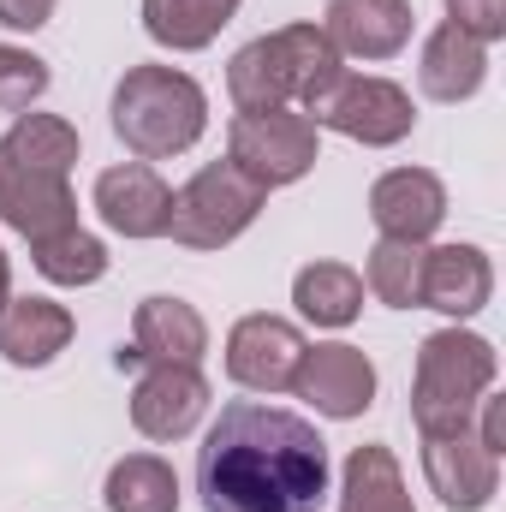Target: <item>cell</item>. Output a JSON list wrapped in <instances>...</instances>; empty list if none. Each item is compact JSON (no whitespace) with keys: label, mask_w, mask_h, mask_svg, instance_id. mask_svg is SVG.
<instances>
[{"label":"cell","mask_w":506,"mask_h":512,"mask_svg":"<svg viewBox=\"0 0 506 512\" xmlns=\"http://www.w3.org/2000/svg\"><path fill=\"white\" fill-rule=\"evenodd\" d=\"M370 221H376L381 239L429 245L435 227L447 221V185L429 167H393L370 185Z\"/></svg>","instance_id":"obj_14"},{"label":"cell","mask_w":506,"mask_h":512,"mask_svg":"<svg viewBox=\"0 0 506 512\" xmlns=\"http://www.w3.org/2000/svg\"><path fill=\"white\" fill-rule=\"evenodd\" d=\"M209 376L197 364H143L131 382V423L143 441H185L209 417Z\"/></svg>","instance_id":"obj_10"},{"label":"cell","mask_w":506,"mask_h":512,"mask_svg":"<svg viewBox=\"0 0 506 512\" xmlns=\"http://www.w3.org/2000/svg\"><path fill=\"white\" fill-rule=\"evenodd\" d=\"M268 191L245 179L233 161H209L197 167L179 191H173V215H167V239L185 251H227L239 233H251L262 215Z\"/></svg>","instance_id":"obj_6"},{"label":"cell","mask_w":506,"mask_h":512,"mask_svg":"<svg viewBox=\"0 0 506 512\" xmlns=\"http://www.w3.org/2000/svg\"><path fill=\"white\" fill-rule=\"evenodd\" d=\"M96 215L108 233L120 239H167V215H173V185L149 167V161H120L96 173Z\"/></svg>","instance_id":"obj_13"},{"label":"cell","mask_w":506,"mask_h":512,"mask_svg":"<svg viewBox=\"0 0 506 512\" xmlns=\"http://www.w3.org/2000/svg\"><path fill=\"white\" fill-rule=\"evenodd\" d=\"M48 84H54V72L42 54L0 42V114H30L48 96Z\"/></svg>","instance_id":"obj_26"},{"label":"cell","mask_w":506,"mask_h":512,"mask_svg":"<svg viewBox=\"0 0 506 512\" xmlns=\"http://www.w3.org/2000/svg\"><path fill=\"white\" fill-rule=\"evenodd\" d=\"M54 6L60 0H0V24L6 30H42L54 18Z\"/></svg>","instance_id":"obj_29"},{"label":"cell","mask_w":506,"mask_h":512,"mask_svg":"<svg viewBox=\"0 0 506 512\" xmlns=\"http://www.w3.org/2000/svg\"><path fill=\"white\" fill-rule=\"evenodd\" d=\"M340 512H417L405 495V471L393 459V447L364 441L346 453V471H340Z\"/></svg>","instance_id":"obj_21"},{"label":"cell","mask_w":506,"mask_h":512,"mask_svg":"<svg viewBox=\"0 0 506 512\" xmlns=\"http://www.w3.org/2000/svg\"><path fill=\"white\" fill-rule=\"evenodd\" d=\"M239 6L245 0H143V30L173 54H197L233 24Z\"/></svg>","instance_id":"obj_22"},{"label":"cell","mask_w":506,"mask_h":512,"mask_svg":"<svg viewBox=\"0 0 506 512\" xmlns=\"http://www.w3.org/2000/svg\"><path fill=\"white\" fill-rule=\"evenodd\" d=\"M72 167H78V126L72 120L12 114V131L0 137V221L12 233H24L30 245L78 227Z\"/></svg>","instance_id":"obj_2"},{"label":"cell","mask_w":506,"mask_h":512,"mask_svg":"<svg viewBox=\"0 0 506 512\" xmlns=\"http://www.w3.org/2000/svg\"><path fill=\"white\" fill-rule=\"evenodd\" d=\"M114 137L137 161H173L209 131V96L179 66H131L114 84Z\"/></svg>","instance_id":"obj_4"},{"label":"cell","mask_w":506,"mask_h":512,"mask_svg":"<svg viewBox=\"0 0 506 512\" xmlns=\"http://www.w3.org/2000/svg\"><path fill=\"white\" fill-rule=\"evenodd\" d=\"M102 501H108V512H179V477L155 453H126V459H114Z\"/></svg>","instance_id":"obj_23"},{"label":"cell","mask_w":506,"mask_h":512,"mask_svg":"<svg viewBox=\"0 0 506 512\" xmlns=\"http://www.w3.org/2000/svg\"><path fill=\"white\" fill-rule=\"evenodd\" d=\"M423 251L429 245H411V239H376V251L364 262V292H376L381 304H393V310H417Z\"/></svg>","instance_id":"obj_25"},{"label":"cell","mask_w":506,"mask_h":512,"mask_svg":"<svg viewBox=\"0 0 506 512\" xmlns=\"http://www.w3.org/2000/svg\"><path fill=\"white\" fill-rule=\"evenodd\" d=\"M340 78H346V54L328 42L322 24H280L227 60V96L239 114L298 108L310 126L322 102L340 90Z\"/></svg>","instance_id":"obj_3"},{"label":"cell","mask_w":506,"mask_h":512,"mask_svg":"<svg viewBox=\"0 0 506 512\" xmlns=\"http://www.w3.org/2000/svg\"><path fill=\"white\" fill-rule=\"evenodd\" d=\"M12 298V262H6V251H0V304Z\"/></svg>","instance_id":"obj_30"},{"label":"cell","mask_w":506,"mask_h":512,"mask_svg":"<svg viewBox=\"0 0 506 512\" xmlns=\"http://www.w3.org/2000/svg\"><path fill=\"white\" fill-rule=\"evenodd\" d=\"M304 364V334L286 316H239L227 334V376L245 393H292V376Z\"/></svg>","instance_id":"obj_12"},{"label":"cell","mask_w":506,"mask_h":512,"mask_svg":"<svg viewBox=\"0 0 506 512\" xmlns=\"http://www.w3.org/2000/svg\"><path fill=\"white\" fill-rule=\"evenodd\" d=\"M30 256H36V274L54 280V286H96L108 274V245L96 233H84V227H66V233L36 239Z\"/></svg>","instance_id":"obj_24"},{"label":"cell","mask_w":506,"mask_h":512,"mask_svg":"<svg viewBox=\"0 0 506 512\" xmlns=\"http://www.w3.org/2000/svg\"><path fill=\"white\" fill-rule=\"evenodd\" d=\"M447 24L471 30L477 42H501L506 36V0H447Z\"/></svg>","instance_id":"obj_27"},{"label":"cell","mask_w":506,"mask_h":512,"mask_svg":"<svg viewBox=\"0 0 506 512\" xmlns=\"http://www.w3.org/2000/svg\"><path fill=\"white\" fill-rule=\"evenodd\" d=\"M316 126L340 131V137H352V143H364V149H393V143L411 137L417 108H411V96H405L393 78H358V72H346L340 90L322 102Z\"/></svg>","instance_id":"obj_8"},{"label":"cell","mask_w":506,"mask_h":512,"mask_svg":"<svg viewBox=\"0 0 506 512\" xmlns=\"http://www.w3.org/2000/svg\"><path fill=\"white\" fill-rule=\"evenodd\" d=\"M322 143L316 126L298 114V108H268V114H239L227 126V161L256 179L262 191H280V185H298L310 167H316Z\"/></svg>","instance_id":"obj_7"},{"label":"cell","mask_w":506,"mask_h":512,"mask_svg":"<svg viewBox=\"0 0 506 512\" xmlns=\"http://www.w3.org/2000/svg\"><path fill=\"white\" fill-rule=\"evenodd\" d=\"M495 298V262L483 245H435L423 251V292H417V310H441L453 322L489 310Z\"/></svg>","instance_id":"obj_15"},{"label":"cell","mask_w":506,"mask_h":512,"mask_svg":"<svg viewBox=\"0 0 506 512\" xmlns=\"http://www.w3.org/2000/svg\"><path fill=\"white\" fill-rule=\"evenodd\" d=\"M489 78V42H477L459 24H435L423 36V60H417V84L429 102H471Z\"/></svg>","instance_id":"obj_19"},{"label":"cell","mask_w":506,"mask_h":512,"mask_svg":"<svg viewBox=\"0 0 506 512\" xmlns=\"http://www.w3.org/2000/svg\"><path fill=\"white\" fill-rule=\"evenodd\" d=\"M78 322L54 298H6L0 304V358L12 370H42L72 346Z\"/></svg>","instance_id":"obj_18"},{"label":"cell","mask_w":506,"mask_h":512,"mask_svg":"<svg viewBox=\"0 0 506 512\" xmlns=\"http://www.w3.org/2000/svg\"><path fill=\"white\" fill-rule=\"evenodd\" d=\"M292 304L316 328H352L364 310V274L346 262H304L292 274Z\"/></svg>","instance_id":"obj_20"},{"label":"cell","mask_w":506,"mask_h":512,"mask_svg":"<svg viewBox=\"0 0 506 512\" xmlns=\"http://www.w3.org/2000/svg\"><path fill=\"white\" fill-rule=\"evenodd\" d=\"M423 477L435 489V501L453 512H483L501 495V453H489L477 441L471 423L423 435Z\"/></svg>","instance_id":"obj_9"},{"label":"cell","mask_w":506,"mask_h":512,"mask_svg":"<svg viewBox=\"0 0 506 512\" xmlns=\"http://www.w3.org/2000/svg\"><path fill=\"white\" fill-rule=\"evenodd\" d=\"M328 441L310 417L233 399L197 447L203 512H316L328 501Z\"/></svg>","instance_id":"obj_1"},{"label":"cell","mask_w":506,"mask_h":512,"mask_svg":"<svg viewBox=\"0 0 506 512\" xmlns=\"http://www.w3.org/2000/svg\"><path fill=\"white\" fill-rule=\"evenodd\" d=\"M501 376V358L483 334L471 328H435L423 346H417V376H411V423L417 435H441V429H459L471 423L477 399L495 387Z\"/></svg>","instance_id":"obj_5"},{"label":"cell","mask_w":506,"mask_h":512,"mask_svg":"<svg viewBox=\"0 0 506 512\" xmlns=\"http://www.w3.org/2000/svg\"><path fill=\"white\" fill-rule=\"evenodd\" d=\"M292 393L310 411H322L334 423H352V417H364L376 405V364L364 358V346H346V340L304 346V364L292 376Z\"/></svg>","instance_id":"obj_11"},{"label":"cell","mask_w":506,"mask_h":512,"mask_svg":"<svg viewBox=\"0 0 506 512\" xmlns=\"http://www.w3.org/2000/svg\"><path fill=\"white\" fill-rule=\"evenodd\" d=\"M322 30L352 60H393V54H405L417 12H411V0H328Z\"/></svg>","instance_id":"obj_16"},{"label":"cell","mask_w":506,"mask_h":512,"mask_svg":"<svg viewBox=\"0 0 506 512\" xmlns=\"http://www.w3.org/2000/svg\"><path fill=\"white\" fill-rule=\"evenodd\" d=\"M209 352V322L197 304L155 292L131 310V358L143 364H203Z\"/></svg>","instance_id":"obj_17"},{"label":"cell","mask_w":506,"mask_h":512,"mask_svg":"<svg viewBox=\"0 0 506 512\" xmlns=\"http://www.w3.org/2000/svg\"><path fill=\"white\" fill-rule=\"evenodd\" d=\"M471 417H477V441H483L489 453H506V399H495V393H483Z\"/></svg>","instance_id":"obj_28"}]
</instances>
